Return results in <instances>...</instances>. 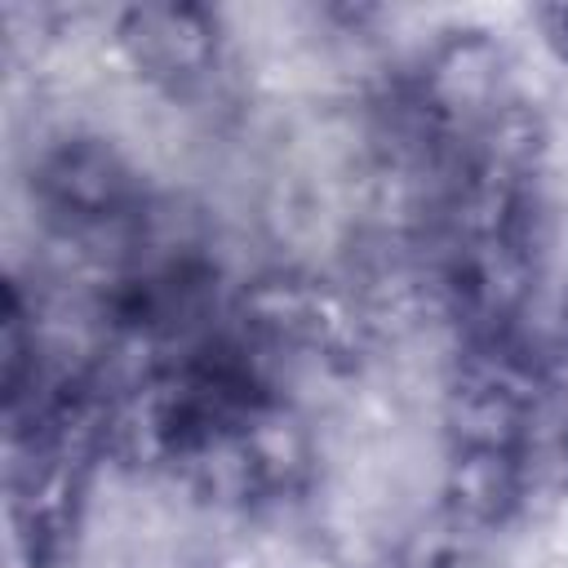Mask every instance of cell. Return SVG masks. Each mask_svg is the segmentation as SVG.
<instances>
[{"label": "cell", "mask_w": 568, "mask_h": 568, "mask_svg": "<svg viewBox=\"0 0 568 568\" xmlns=\"http://www.w3.org/2000/svg\"><path fill=\"white\" fill-rule=\"evenodd\" d=\"M120 44L142 75L195 80L217 53L213 18L191 4H146L120 18Z\"/></svg>", "instance_id": "1"}, {"label": "cell", "mask_w": 568, "mask_h": 568, "mask_svg": "<svg viewBox=\"0 0 568 568\" xmlns=\"http://www.w3.org/2000/svg\"><path fill=\"white\" fill-rule=\"evenodd\" d=\"M519 497V462L501 444H466L453 466V501L470 519H497Z\"/></svg>", "instance_id": "2"}, {"label": "cell", "mask_w": 568, "mask_h": 568, "mask_svg": "<svg viewBox=\"0 0 568 568\" xmlns=\"http://www.w3.org/2000/svg\"><path fill=\"white\" fill-rule=\"evenodd\" d=\"M537 22H541V31H546V44H550L559 58H568V4L541 9Z\"/></svg>", "instance_id": "3"}]
</instances>
